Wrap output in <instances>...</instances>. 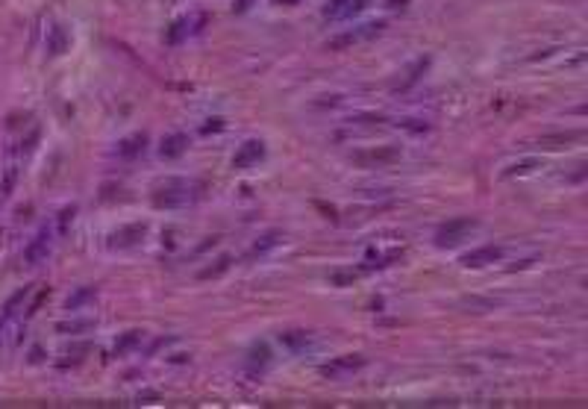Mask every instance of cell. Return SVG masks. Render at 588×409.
I'll use <instances>...</instances> for the list:
<instances>
[{"instance_id":"obj_1","label":"cell","mask_w":588,"mask_h":409,"mask_svg":"<svg viewBox=\"0 0 588 409\" xmlns=\"http://www.w3.org/2000/svg\"><path fill=\"white\" fill-rule=\"evenodd\" d=\"M194 185L189 180H165V185H159L153 192V206L156 209H174V206H185L189 201H194Z\"/></svg>"},{"instance_id":"obj_2","label":"cell","mask_w":588,"mask_h":409,"mask_svg":"<svg viewBox=\"0 0 588 409\" xmlns=\"http://www.w3.org/2000/svg\"><path fill=\"white\" fill-rule=\"evenodd\" d=\"M383 30H385V21H368V24H362V27H353V30H347L342 35H335V39H330L327 51H347V47H353V44L377 39Z\"/></svg>"},{"instance_id":"obj_3","label":"cell","mask_w":588,"mask_h":409,"mask_svg":"<svg viewBox=\"0 0 588 409\" xmlns=\"http://www.w3.org/2000/svg\"><path fill=\"white\" fill-rule=\"evenodd\" d=\"M206 21H209V15H203V12H194V15H185L180 21H174L171 27H168V33H165V42L168 44H180L183 39H189V35L203 30Z\"/></svg>"},{"instance_id":"obj_4","label":"cell","mask_w":588,"mask_h":409,"mask_svg":"<svg viewBox=\"0 0 588 409\" xmlns=\"http://www.w3.org/2000/svg\"><path fill=\"white\" fill-rule=\"evenodd\" d=\"M473 227H477V221H473V218H453V221H447V224H442L439 230H435V244H439V247L459 244Z\"/></svg>"},{"instance_id":"obj_5","label":"cell","mask_w":588,"mask_h":409,"mask_svg":"<svg viewBox=\"0 0 588 409\" xmlns=\"http://www.w3.org/2000/svg\"><path fill=\"white\" fill-rule=\"evenodd\" d=\"M365 362H368V359L362 356V353H344V356H335L333 362L321 365V374L330 377V380H342V377H347V374H353V371L365 368Z\"/></svg>"},{"instance_id":"obj_6","label":"cell","mask_w":588,"mask_h":409,"mask_svg":"<svg viewBox=\"0 0 588 409\" xmlns=\"http://www.w3.org/2000/svg\"><path fill=\"white\" fill-rule=\"evenodd\" d=\"M400 159V147H373V151H359L353 153V162L365 165V168H373V165H389V162H397Z\"/></svg>"},{"instance_id":"obj_7","label":"cell","mask_w":588,"mask_h":409,"mask_svg":"<svg viewBox=\"0 0 588 409\" xmlns=\"http://www.w3.org/2000/svg\"><path fill=\"white\" fill-rule=\"evenodd\" d=\"M500 256H503V251H500L497 244H482V247H477V251H468V253H462V259H459V262L465 265V268H485V265L497 262Z\"/></svg>"},{"instance_id":"obj_8","label":"cell","mask_w":588,"mask_h":409,"mask_svg":"<svg viewBox=\"0 0 588 409\" xmlns=\"http://www.w3.org/2000/svg\"><path fill=\"white\" fill-rule=\"evenodd\" d=\"M365 6H368V0H330V6H324V18L344 21V18L359 15Z\"/></svg>"},{"instance_id":"obj_9","label":"cell","mask_w":588,"mask_h":409,"mask_svg":"<svg viewBox=\"0 0 588 409\" xmlns=\"http://www.w3.org/2000/svg\"><path fill=\"white\" fill-rule=\"evenodd\" d=\"M47 253H50V230L44 227L27 247H24V262H27V265H42L47 259Z\"/></svg>"},{"instance_id":"obj_10","label":"cell","mask_w":588,"mask_h":409,"mask_svg":"<svg viewBox=\"0 0 588 409\" xmlns=\"http://www.w3.org/2000/svg\"><path fill=\"white\" fill-rule=\"evenodd\" d=\"M265 156V144L262 142H244L239 151H235V156H233V168H250V165H256L259 159Z\"/></svg>"},{"instance_id":"obj_11","label":"cell","mask_w":588,"mask_h":409,"mask_svg":"<svg viewBox=\"0 0 588 409\" xmlns=\"http://www.w3.org/2000/svg\"><path fill=\"white\" fill-rule=\"evenodd\" d=\"M185 151H189V135H185V133H171V135H165V139H162V144H159L162 159H177V156H183Z\"/></svg>"},{"instance_id":"obj_12","label":"cell","mask_w":588,"mask_h":409,"mask_svg":"<svg viewBox=\"0 0 588 409\" xmlns=\"http://www.w3.org/2000/svg\"><path fill=\"white\" fill-rule=\"evenodd\" d=\"M144 147H147V135H144V133H135V135H127V139L118 142L115 153H118L121 159H133V156L144 153Z\"/></svg>"},{"instance_id":"obj_13","label":"cell","mask_w":588,"mask_h":409,"mask_svg":"<svg viewBox=\"0 0 588 409\" xmlns=\"http://www.w3.org/2000/svg\"><path fill=\"white\" fill-rule=\"evenodd\" d=\"M147 233V227L144 224H130V227H124V230H118V233H112V247H130V244H135L142 239V235Z\"/></svg>"},{"instance_id":"obj_14","label":"cell","mask_w":588,"mask_h":409,"mask_svg":"<svg viewBox=\"0 0 588 409\" xmlns=\"http://www.w3.org/2000/svg\"><path fill=\"white\" fill-rule=\"evenodd\" d=\"M30 292H33L30 286H24L21 292H15V294H12V297H9V301H6V306H3V312H0V330H3V327L9 324V318H12V315H15V312H18V306H21L24 301H27V294H30Z\"/></svg>"},{"instance_id":"obj_15","label":"cell","mask_w":588,"mask_h":409,"mask_svg":"<svg viewBox=\"0 0 588 409\" xmlns=\"http://www.w3.org/2000/svg\"><path fill=\"white\" fill-rule=\"evenodd\" d=\"M47 51L53 53V56L68 51V35H65V30H62L59 24H53V27L47 30Z\"/></svg>"},{"instance_id":"obj_16","label":"cell","mask_w":588,"mask_h":409,"mask_svg":"<svg viewBox=\"0 0 588 409\" xmlns=\"http://www.w3.org/2000/svg\"><path fill=\"white\" fill-rule=\"evenodd\" d=\"M94 294H97V289H94V286L77 289V292H74V294L68 297V301H65V309H68V312H77L80 306H85V303H89V301H94Z\"/></svg>"},{"instance_id":"obj_17","label":"cell","mask_w":588,"mask_h":409,"mask_svg":"<svg viewBox=\"0 0 588 409\" xmlns=\"http://www.w3.org/2000/svg\"><path fill=\"white\" fill-rule=\"evenodd\" d=\"M280 342L289 344L292 351H300V348H306V344L312 342V336L306 330H289V333H280Z\"/></svg>"},{"instance_id":"obj_18","label":"cell","mask_w":588,"mask_h":409,"mask_svg":"<svg viewBox=\"0 0 588 409\" xmlns=\"http://www.w3.org/2000/svg\"><path fill=\"white\" fill-rule=\"evenodd\" d=\"M15 180H18V168H15V165H9V168L3 171V177H0V203H6V201H9L12 189H15Z\"/></svg>"},{"instance_id":"obj_19","label":"cell","mask_w":588,"mask_h":409,"mask_svg":"<svg viewBox=\"0 0 588 409\" xmlns=\"http://www.w3.org/2000/svg\"><path fill=\"white\" fill-rule=\"evenodd\" d=\"M280 239H283L280 233H265V235H262V239H259L253 247H250V256H262V253H268L271 247H277V244H280Z\"/></svg>"},{"instance_id":"obj_20","label":"cell","mask_w":588,"mask_h":409,"mask_svg":"<svg viewBox=\"0 0 588 409\" xmlns=\"http://www.w3.org/2000/svg\"><path fill=\"white\" fill-rule=\"evenodd\" d=\"M144 339V333L142 330H130L127 336H121L118 342H115V356H121V353H127V351H133L135 344H139Z\"/></svg>"},{"instance_id":"obj_21","label":"cell","mask_w":588,"mask_h":409,"mask_svg":"<svg viewBox=\"0 0 588 409\" xmlns=\"http://www.w3.org/2000/svg\"><path fill=\"white\" fill-rule=\"evenodd\" d=\"M577 139H582V130H571V133H559V135H544L541 144H547V147H562V144L577 142Z\"/></svg>"},{"instance_id":"obj_22","label":"cell","mask_w":588,"mask_h":409,"mask_svg":"<svg viewBox=\"0 0 588 409\" xmlns=\"http://www.w3.org/2000/svg\"><path fill=\"white\" fill-rule=\"evenodd\" d=\"M233 265V256H221L218 259V265H209V268H203L200 271V280H209V277H218V274H224Z\"/></svg>"},{"instance_id":"obj_23","label":"cell","mask_w":588,"mask_h":409,"mask_svg":"<svg viewBox=\"0 0 588 409\" xmlns=\"http://www.w3.org/2000/svg\"><path fill=\"white\" fill-rule=\"evenodd\" d=\"M532 168H539V159H523V162H515L503 171V177H515V174H530Z\"/></svg>"},{"instance_id":"obj_24","label":"cell","mask_w":588,"mask_h":409,"mask_svg":"<svg viewBox=\"0 0 588 409\" xmlns=\"http://www.w3.org/2000/svg\"><path fill=\"white\" fill-rule=\"evenodd\" d=\"M74 215H77V206H65V209H62V212H59V233L68 230V224L74 221Z\"/></svg>"},{"instance_id":"obj_25","label":"cell","mask_w":588,"mask_h":409,"mask_svg":"<svg viewBox=\"0 0 588 409\" xmlns=\"http://www.w3.org/2000/svg\"><path fill=\"white\" fill-rule=\"evenodd\" d=\"M353 280H356V274H353V271H339V274H333V277H330V283H333V286H350V283H353Z\"/></svg>"},{"instance_id":"obj_26","label":"cell","mask_w":588,"mask_h":409,"mask_svg":"<svg viewBox=\"0 0 588 409\" xmlns=\"http://www.w3.org/2000/svg\"><path fill=\"white\" fill-rule=\"evenodd\" d=\"M253 3H256V0H235V3H233V12H239V15H242V12H247Z\"/></svg>"},{"instance_id":"obj_27","label":"cell","mask_w":588,"mask_h":409,"mask_svg":"<svg viewBox=\"0 0 588 409\" xmlns=\"http://www.w3.org/2000/svg\"><path fill=\"white\" fill-rule=\"evenodd\" d=\"M406 3H409V0H389V6H394V9L397 6H406Z\"/></svg>"}]
</instances>
